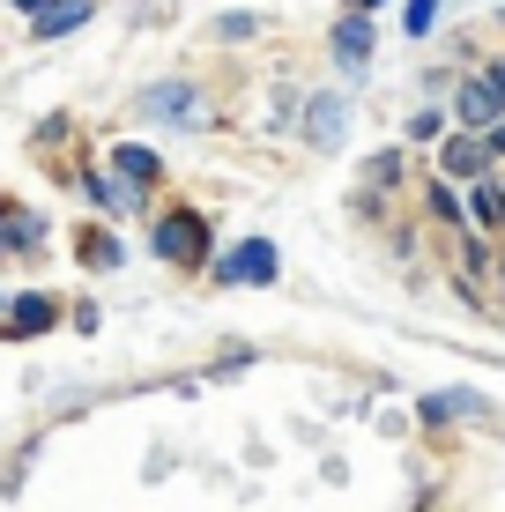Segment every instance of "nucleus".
<instances>
[{"label":"nucleus","instance_id":"1","mask_svg":"<svg viewBox=\"0 0 505 512\" xmlns=\"http://www.w3.org/2000/svg\"><path fill=\"white\" fill-rule=\"evenodd\" d=\"M149 253L164 268H208L216 260V231H208L201 208H164V216H149Z\"/></svg>","mask_w":505,"mask_h":512},{"label":"nucleus","instance_id":"2","mask_svg":"<svg viewBox=\"0 0 505 512\" xmlns=\"http://www.w3.org/2000/svg\"><path fill=\"white\" fill-rule=\"evenodd\" d=\"M134 119H149V127H179V134H194V127H208V97H201V82L171 75V82H149V90H134Z\"/></svg>","mask_w":505,"mask_h":512},{"label":"nucleus","instance_id":"3","mask_svg":"<svg viewBox=\"0 0 505 512\" xmlns=\"http://www.w3.org/2000/svg\"><path fill=\"white\" fill-rule=\"evenodd\" d=\"M372 52H379V23L364 8H342V23L327 30V60L342 67V90H364V82H372Z\"/></svg>","mask_w":505,"mask_h":512},{"label":"nucleus","instance_id":"4","mask_svg":"<svg viewBox=\"0 0 505 512\" xmlns=\"http://www.w3.org/2000/svg\"><path fill=\"white\" fill-rule=\"evenodd\" d=\"M208 275H216L223 290H246V282H253V290H268V282L283 275V253H275V238H238L231 253L208 260Z\"/></svg>","mask_w":505,"mask_h":512},{"label":"nucleus","instance_id":"5","mask_svg":"<svg viewBox=\"0 0 505 512\" xmlns=\"http://www.w3.org/2000/svg\"><path fill=\"white\" fill-rule=\"evenodd\" d=\"M75 193L97 208L104 223H127V216H149V193H134L127 179H119L112 164H97V171H75Z\"/></svg>","mask_w":505,"mask_h":512},{"label":"nucleus","instance_id":"6","mask_svg":"<svg viewBox=\"0 0 505 512\" xmlns=\"http://www.w3.org/2000/svg\"><path fill=\"white\" fill-rule=\"evenodd\" d=\"M298 134L312 149H342V134H350V90H312L298 104Z\"/></svg>","mask_w":505,"mask_h":512},{"label":"nucleus","instance_id":"7","mask_svg":"<svg viewBox=\"0 0 505 512\" xmlns=\"http://www.w3.org/2000/svg\"><path fill=\"white\" fill-rule=\"evenodd\" d=\"M52 327H60V297H45V290L0 297V334L8 342H30V334H52Z\"/></svg>","mask_w":505,"mask_h":512},{"label":"nucleus","instance_id":"8","mask_svg":"<svg viewBox=\"0 0 505 512\" xmlns=\"http://www.w3.org/2000/svg\"><path fill=\"white\" fill-rule=\"evenodd\" d=\"M498 156H491V134L483 127H446L439 134V171L446 179H476V171H491Z\"/></svg>","mask_w":505,"mask_h":512},{"label":"nucleus","instance_id":"9","mask_svg":"<svg viewBox=\"0 0 505 512\" xmlns=\"http://www.w3.org/2000/svg\"><path fill=\"white\" fill-rule=\"evenodd\" d=\"M446 112H454V127H491V119H505V97L491 90V75H461L454 82V97H446Z\"/></svg>","mask_w":505,"mask_h":512},{"label":"nucleus","instance_id":"10","mask_svg":"<svg viewBox=\"0 0 505 512\" xmlns=\"http://www.w3.org/2000/svg\"><path fill=\"white\" fill-rule=\"evenodd\" d=\"M461 201H468V223H476L483 238H505V179H498V164L476 171V179H461Z\"/></svg>","mask_w":505,"mask_h":512},{"label":"nucleus","instance_id":"11","mask_svg":"<svg viewBox=\"0 0 505 512\" xmlns=\"http://www.w3.org/2000/svg\"><path fill=\"white\" fill-rule=\"evenodd\" d=\"M416 216L424 223H439V231H468V201H461V179H424L416 186Z\"/></svg>","mask_w":505,"mask_h":512},{"label":"nucleus","instance_id":"12","mask_svg":"<svg viewBox=\"0 0 505 512\" xmlns=\"http://www.w3.org/2000/svg\"><path fill=\"white\" fill-rule=\"evenodd\" d=\"M104 164H112L134 193H156V186H164V156H156L149 141H112V156H104Z\"/></svg>","mask_w":505,"mask_h":512},{"label":"nucleus","instance_id":"13","mask_svg":"<svg viewBox=\"0 0 505 512\" xmlns=\"http://www.w3.org/2000/svg\"><path fill=\"white\" fill-rule=\"evenodd\" d=\"M75 260L90 275H119V268H127V245H119L112 223H82V231H75Z\"/></svg>","mask_w":505,"mask_h":512},{"label":"nucleus","instance_id":"14","mask_svg":"<svg viewBox=\"0 0 505 512\" xmlns=\"http://www.w3.org/2000/svg\"><path fill=\"white\" fill-rule=\"evenodd\" d=\"M38 238H45V216L0 193V260H15V253H38Z\"/></svg>","mask_w":505,"mask_h":512},{"label":"nucleus","instance_id":"15","mask_svg":"<svg viewBox=\"0 0 505 512\" xmlns=\"http://www.w3.org/2000/svg\"><path fill=\"white\" fill-rule=\"evenodd\" d=\"M402 186H409V141H394V149H372V156H364V193H372V201H394Z\"/></svg>","mask_w":505,"mask_h":512},{"label":"nucleus","instance_id":"16","mask_svg":"<svg viewBox=\"0 0 505 512\" xmlns=\"http://www.w3.org/2000/svg\"><path fill=\"white\" fill-rule=\"evenodd\" d=\"M446 416H491V401L468 394V386H454V394H424V401H416V423H424V431H446Z\"/></svg>","mask_w":505,"mask_h":512},{"label":"nucleus","instance_id":"17","mask_svg":"<svg viewBox=\"0 0 505 512\" xmlns=\"http://www.w3.org/2000/svg\"><path fill=\"white\" fill-rule=\"evenodd\" d=\"M90 15H97V0H52L45 15H30V38L52 45V38H67V30H82Z\"/></svg>","mask_w":505,"mask_h":512},{"label":"nucleus","instance_id":"18","mask_svg":"<svg viewBox=\"0 0 505 512\" xmlns=\"http://www.w3.org/2000/svg\"><path fill=\"white\" fill-rule=\"evenodd\" d=\"M446 127H454V112L431 97V104H416V112L402 119V141H409V149H439V134H446Z\"/></svg>","mask_w":505,"mask_h":512},{"label":"nucleus","instance_id":"19","mask_svg":"<svg viewBox=\"0 0 505 512\" xmlns=\"http://www.w3.org/2000/svg\"><path fill=\"white\" fill-rule=\"evenodd\" d=\"M439 15H446V0H409V8H402V30H409V38H431V30H439Z\"/></svg>","mask_w":505,"mask_h":512},{"label":"nucleus","instance_id":"20","mask_svg":"<svg viewBox=\"0 0 505 512\" xmlns=\"http://www.w3.org/2000/svg\"><path fill=\"white\" fill-rule=\"evenodd\" d=\"M216 38H223V45H238V38H260V15H246V8H238V15H216Z\"/></svg>","mask_w":505,"mask_h":512},{"label":"nucleus","instance_id":"21","mask_svg":"<svg viewBox=\"0 0 505 512\" xmlns=\"http://www.w3.org/2000/svg\"><path fill=\"white\" fill-rule=\"evenodd\" d=\"M483 134H491V156L505 164V119H491V127H483Z\"/></svg>","mask_w":505,"mask_h":512},{"label":"nucleus","instance_id":"22","mask_svg":"<svg viewBox=\"0 0 505 512\" xmlns=\"http://www.w3.org/2000/svg\"><path fill=\"white\" fill-rule=\"evenodd\" d=\"M8 8H15V15H23V23H30V15H45V8H52V0H8Z\"/></svg>","mask_w":505,"mask_h":512},{"label":"nucleus","instance_id":"23","mask_svg":"<svg viewBox=\"0 0 505 512\" xmlns=\"http://www.w3.org/2000/svg\"><path fill=\"white\" fill-rule=\"evenodd\" d=\"M483 75H491V90L505 97V60H491V67H483Z\"/></svg>","mask_w":505,"mask_h":512},{"label":"nucleus","instance_id":"24","mask_svg":"<svg viewBox=\"0 0 505 512\" xmlns=\"http://www.w3.org/2000/svg\"><path fill=\"white\" fill-rule=\"evenodd\" d=\"M491 268H498V290H505V238H498V253H491Z\"/></svg>","mask_w":505,"mask_h":512},{"label":"nucleus","instance_id":"25","mask_svg":"<svg viewBox=\"0 0 505 512\" xmlns=\"http://www.w3.org/2000/svg\"><path fill=\"white\" fill-rule=\"evenodd\" d=\"M342 8H364V15H379V8H387V0H342Z\"/></svg>","mask_w":505,"mask_h":512}]
</instances>
